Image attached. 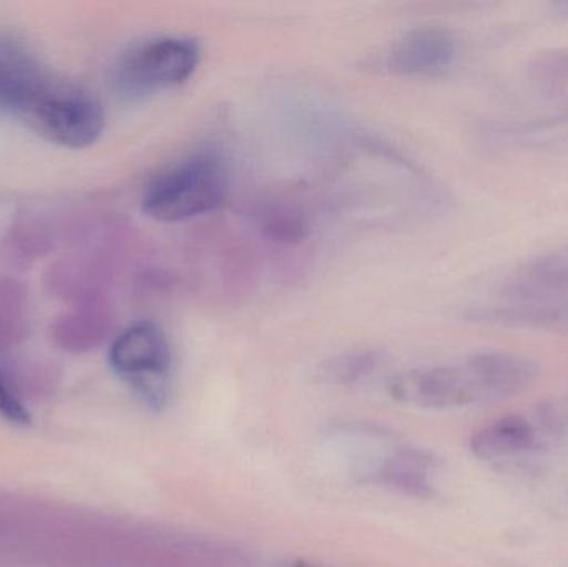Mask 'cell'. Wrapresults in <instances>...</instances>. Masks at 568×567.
Segmentation results:
<instances>
[{"mask_svg":"<svg viewBox=\"0 0 568 567\" xmlns=\"http://www.w3.org/2000/svg\"><path fill=\"white\" fill-rule=\"evenodd\" d=\"M0 113L67 149H87L105 130V112L92 93L50 72L9 37H0Z\"/></svg>","mask_w":568,"mask_h":567,"instance_id":"6da1fadb","label":"cell"},{"mask_svg":"<svg viewBox=\"0 0 568 567\" xmlns=\"http://www.w3.org/2000/svg\"><path fill=\"white\" fill-rule=\"evenodd\" d=\"M230 176L219 153L199 152L156 173L142 196V210L160 223H180L212 212L229 192Z\"/></svg>","mask_w":568,"mask_h":567,"instance_id":"7a4b0ae2","label":"cell"},{"mask_svg":"<svg viewBox=\"0 0 568 567\" xmlns=\"http://www.w3.org/2000/svg\"><path fill=\"white\" fill-rule=\"evenodd\" d=\"M493 312L504 322L568 325V246L517 270L499 292Z\"/></svg>","mask_w":568,"mask_h":567,"instance_id":"3957f363","label":"cell"},{"mask_svg":"<svg viewBox=\"0 0 568 567\" xmlns=\"http://www.w3.org/2000/svg\"><path fill=\"white\" fill-rule=\"evenodd\" d=\"M200 55L199 42L190 37L143 40L126 50L116 63V87L130 99H143L175 89L195 73Z\"/></svg>","mask_w":568,"mask_h":567,"instance_id":"277c9868","label":"cell"},{"mask_svg":"<svg viewBox=\"0 0 568 567\" xmlns=\"http://www.w3.org/2000/svg\"><path fill=\"white\" fill-rule=\"evenodd\" d=\"M113 372L129 383L143 402L162 406L172 378V346L169 336L153 322L129 326L110 346Z\"/></svg>","mask_w":568,"mask_h":567,"instance_id":"5b68a950","label":"cell"},{"mask_svg":"<svg viewBox=\"0 0 568 567\" xmlns=\"http://www.w3.org/2000/svg\"><path fill=\"white\" fill-rule=\"evenodd\" d=\"M456 37L440 27H423L394 43L386 57L390 72L407 77H440L457 62Z\"/></svg>","mask_w":568,"mask_h":567,"instance_id":"8992f818","label":"cell"},{"mask_svg":"<svg viewBox=\"0 0 568 567\" xmlns=\"http://www.w3.org/2000/svg\"><path fill=\"white\" fill-rule=\"evenodd\" d=\"M479 388L476 378L466 369L440 368L416 369L403 373L390 383V393L406 403L423 406H447L470 395V389Z\"/></svg>","mask_w":568,"mask_h":567,"instance_id":"52a82bcc","label":"cell"},{"mask_svg":"<svg viewBox=\"0 0 568 567\" xmlns=\"http://www.w3.org/2000/svg\"><path fill=\"white\" fill-rule=\"evenodd\" d=\"M479 388L490 392H513L536 375L532 363L509 353H484L467 363Z\"/></svg>","mask_w":568,"mask_h":567,"instance_id":"ba28073f","label":"cell"},{"mask_svg":"<svg viewBox=\"0 0 568 567\" xmlns=\"http://www.w3.org/2000/svg\"><path fill=\"white\" fill-rule=\"evenodd\" d=\"M532 428L519 416H507L473 436V452L479 458L496 459L513 455L532 443Z\"/></svg>","mask_w":568,"mask_h":567,"instance_id":"9c48e42d","label":"cell"},{"mask_svg":"<svg viewBox=\"0 0 568 567\" xmlns=\"http://www.w3.org/2000/svg\"><path fill=\"white\" fill-rule=\"evenodd\" d=\"M377 362L379 360H377L376 353H347V355L333 360L326 366V375L334 382H353L361 376H366L371 369H374Z\"/></svg>","mask_w":568,"mask_h":567,"instance_id":"30bf717a","label":"cell"},{"mask_svg":"<svg viewBox=\"0 0 568 567\" xmlns=\"http://www.w3.org/2000/svg\"><path fill=\"white\" fill-rule=\"evenodd\" d=\"M0 412L12 419V422H27V412L23 406L17 402L16 396L9 392L3 379L0 378Z\"/></svg>","mask_w":568,"mask_h":567,"instance_id":"8fae6325","label":"cell"}]
</instances>
